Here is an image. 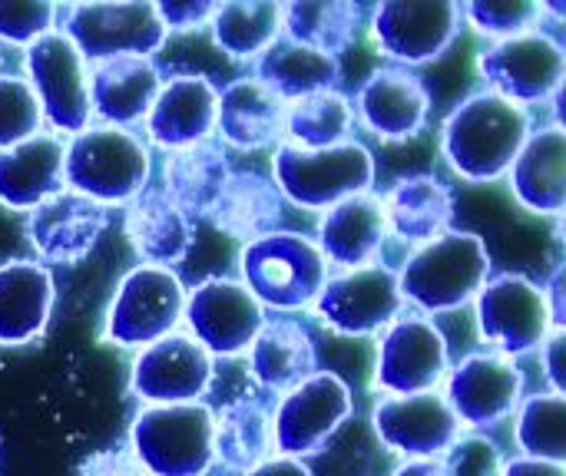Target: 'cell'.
Instances as JSON below:
<instances>
[{"mask_svg":"<svg viewBox=\"0 0 566 476\" xmlns=\"http://www.w3.org/2000/svg\"><path fill=\"white\" fill-rule=\"evenodd\" d=\"M166 195L189 215H209L212 202L219 199L226 179H229V162L222 149L199 142L189 149H179L166 159Z\"/></svg>","mask_w":566,"mask_h":476,"instance_id":"obj_37","label":"cell"},{"mask_svg":"<svg viewBox=\"0 0 566 476\" xmlns=\"http://www.w3.org/2000/svg\"><path fill=\"white\" fill-rule=\"evenodd\" d=\"M461 17L494 40H511L531 33V27L544 17V3L537 0H471L461 3Z\"/></svg>","mask_w":566,"mask_h":476,"instance_id":"obj_40","label":"cell"},{"mask_svg":"<svg viewBox=\"0 0 566 476\" xmlns=\"http://www.w3.org/2000/svg\"><path fill=\"white\" fill-rule=\"evenodd\" d=\"M517 444L531 461H566V401L564 394H537L517 404Z\"/></svg>","mask_w":566,"mask_h":476,"instance_id":"obj_39","label":"cell"},{"mask_svg":"<svg viewBox=\"0 0 566 476\" xmlns=\"http://www.w3.org/2000/svg\"><path fill=\"white\" fill-rule=\"evenodd\" d=\"M123 229H126L133 252L146 265H156V268H169L182 262L192 245L189 215L166 192H153V189H143L129 202Z\"/></svg>","mask_w":566,"mask_h":476,"instance_id":"obj_28","label":"cell"},{"mask_svg":"<svg viewBox=\"0 0 566 476\" xmlns=\"http://www.w3.org/2000/svg\"><path fill=\"white\" fill-rule=\"evenodd\" d=\"M216 414L206 404H149L136 414L129 444L149 476H202L212 461Z\"/></svg>","mask_w":566,"mask_h":476,"instance_id":"obj_6","label":"cell"},{"mask_svg":"<svg viewBox=\"0 0 566 476\" xmlns=\"http://www.w3.org/2000/svg\"><path fill=\"white\" fill-rule=\"evenodd\" d=\"M156 13H159L166 33L169 30L186 33V30L209 27V20L216 13V3H209V0H163V3H156Z\"/></svg>","mask_w":566,"mask_h":476,"instance_id":"obj_44","label":"cell"},{"mask_svg":"<svg viewBox=\"0 0 566 476\" xmlns=\"http://www.w3.org/2000/svg\"><path fill=\"white\" fill-rule=\"evenodd\" d=\"M216 106L219 89L206 76H176L159 86L146 113L149 139L169 152L199 146L216 129Z\"/></svg>","mask_w":566,"mask_h":476,"instance_id":"obj_22","label":"cell"},{"mask_svg":"<svg viewBox=\"0 0 566 476\" xmlns=\"http://www.w3.org/2000/svg\"><path fill=\"white\" fill-rule=\"evenodd\" d=\"M491 275V252L474 232H444L421 245L398 272L401 298L428 315L458 311L484 288Z\"/></svg>","mask_w":566,"mask_h":476,"instance_id":"obj_2","label":"cell"},{"mask_svg":"<svg viewBox=\"0 0 566 476\" xmlns=\"http://www.w3.org/2000/svg\"><path fill=\"white\" fill-rule=\"evenodd\" d=\"M255 80L269 86L285 103H295L318 89H335L338 83V60L325 56L318 50H308L289 36H279L259 60H255Z\"/></svg>","mask_w":566,"mask_h":476,"instance_id":"obj_34","label":"cell"},{"mask_svg":"<svg viewBox=\"0 0 566 476\" xmlns=\"http://www.w3.org/2000/svg\"><path fill=\"white\" fill-rule=\"evenodd\" d=\"M182 318L192 328V338L222 358L245 355L265 325L262 305L245 292L242 282L232 278H206L192 292H186Z\"/></svg>","mask_w":566,"mask_h":476,"instance_id":"obj_16","label":"cell"},{"mask_svg":"<svg viewBox=\"0 0 566 476\" xmlns=\"http://www.w3.org/2000/svg\"><path fill=\"white\" fill-rule=\"evenodd\" d=\"M275 189L302 209H332L352 195H361L375 182L371 152L348 139L328 149H302L295 142H279L275 159Z\"/></svg>","mask_w":566,"mask_h":476,"instance_id":"obj_5","label":"cell"},{"mask_svg":"<svg viewBox=\"0 0 566 476\" xmlns=\"http://www.w3.org/2000/svg\"><path fill=\"white\" fill-rule=\"evenodd\" d=\"M378 441L408 461H438L461 437V421L438 391L388 398L371 414Z\"/></svg>","mask_w":566,"mask_h":476,"instance_id":"obj_18","label":"cell"},{"mask_svg":"<svg viewBox=\"0 0 566 476\" xmlns=\"http://www.w3.org/2000/svg\"><path fill=\"white\" fill-rule=\"evenodd\" d=\"M163 80L146 56H116L93 63L90 73V106L106 126H133L146 119Z\"/></svg>","mask_w":566,"mask_h":476,"instance_id":"obj_23","label":"cell"},{"mask_svg":"<svg viewBox=\"0 0 566 476\" xmlns=\"http://www.w3.org/2000/svg\"><path fill=\"white\" fill-rule=\"evenodd\" d=\"M448 378V341L431 318H395L378 345L375 388L395 398L438 391Z\"/></svg>","mask_w":566,"mask_h":476,"instance_id":"obj_15","label":"cell"},{"mask_svg":"<svg viewBox=\"0 0 566 476\" xmlns=\"http://www.w3.org/2000/svg\"><path fill=\"white\" fill-rule=\"evenodd\" d=\"M461 23V3L451 0H385L371 13V36L385 56L408 70L444 56Z\"/></svg>","mask_w":566,"mask_h":476,"instance_id":"obj_13","label":"cell"},{"mask_svg":"<svg viewBox=\"0 0 566 476\" xmlns=\"http://www.w3.org/2000/svg\"><path fill=\"white\" fill-rule=\"evenodd\" d=\"M504 476H566V470L564 464H547V461L517 457V461L504 464Z\"/></svg>","mask_w":566,"mask_h":476,"instance_id":"obj_47","label":"cell"},{"mask_svg":"<svg viewBox=\"0 0 566 476\" xmlns=\"http://www.w3.org/2000/svg\"><path fill=\"white\" fill-rule=\"evenodd\" d=\"M388 232L408 245H428L448 232L454 219L451 189L434 176H405L381 199Z\"/></svg>","mask_w":566,"mask_h":476,"instance_id":"obj_30","label":"cell"},{"mask_svg":"<svg viewBox=\"0 0 566 476\" xmlns=\"http://www.w3.org/2000/svg\"><path fill=\"white\" fill-rule=\"evenodd\" d=\"M186 288L169 268L136 265L116 285V295L106 308V341L116 348H146L182 321Z\"/></svg>","mask_w":566,"mask_h":476,"instance_id":"obj_8","label":"cell"},{"mask_svg":"<svg viewBox=\"0 0 566 476\" xmlns=\"http://www.w3.org/2000/svg\"><path fill=\"white\" fill-rule=\"evenodd\" d=\"M56 13L60 7L50 0H0V40L30 46L33 40L50 33Z\"/></svg>","mask_w":566,"mask_h":476,"instance_id":"obj_42","label":"cell"},{"mask_svg":"<svg viewBox=\"0 0 566 476\" xmlns=\"http://www.w3.org/2000/svg\"><path fill=\"white\" fill-rule=\"evenodd\" d=\"M53 311V278L36 262L0 265V345L17 348L43 335Z\"/></svg>","mask_w":566,"mask_h":476,"instance_id":"obj_29","label":"cell"},{"mask_svg":"<svg viewBox=\"0 0 566 476\" xmlns=\"http://www.w3.org/2000/svg\"><path fill=\"white\" fill-rule=\"evenodd\" d=\"M511 192L534 215H560L566 205V133H531L511 166Z\"/></svg>","mask_w":566,"mask_h":476,"instance_id":"obj_26","label":"cell"},{"mask_svg":"<svg viewBox=\"0 0 566 476\" xmlns=\"http://www.w3.org/2000/svg\"><path fill=\"white\" fill-rule=\"evenodd\" d=\"M209 30H212V43L226 56H232V60L262 56L282 33V3H275V0L216 3Z\"/></svg>","mask_w":566,"mask_h":476,"instance_id":"obj_36","label":"cell"},{"mask_svg":"<svg viewBox=\"0 0 566 476\" xmlns=\"http://www.w3.org/2000/svg\"><path fill=\"white\" fill-rule=\"evenodd\" d=\"M318 235H322L318 248L325 262H335L348 272L371 265L388 235L381 199L371 192H361L332 205L318 222Z\"/></svg>","mask_w":566,"mask_h":476,"instance_id":"obj_24","label":"cell"},{"mask_svg":"<svg viewBox=\"0 0 566 476\" xmlns=\"http://www.w3.org/2000/svg\"><path fill=\"white\" fill-rule=\"evenodd\" d=\"M212 451L222 467L235 474H252L255 467L269 464L275 454V431L272 414L255 398H239L216 414Z\"/></svg>","mask_w":566,"mask_h":476,"instance_id":"obj_33","label":"cell"},{"mask_svg":"<svg viewBox=\"0 0 566 476\" xmlns=\"http://www.w3.org/2000/svg\"><path fill=\"white\" fill-rule=\"evenodd\" d=\"M365 10L352 0H295L282 7V30L289 40L335 56L358 40Z\"/></svg>","mask_w":566,"mask_h":476,"instance_id":"obj_35","label":"cell"},{"mask_svg":"<svg viewBox=\"0 0 566 476\" xmlns=\"http://www.w3.org/2000/svg\"><path fill=\"white\" fill-rule=\"evenodd\" d=\"M212 355L189 335H166L139 348L129 391L146 404H196L212 384Z\"/></svg>","mask_w":566,"mask_h":476,"instance_id":"obj_17","label":"cell"},{"mask_svg":"<svg viewBox=\"0 0 566 476\" xmlns=\"http://www.w3.org/2000/svg\"><path fill=\"white\" fill-rule=\"evenodd\" d=\"M441 467L444 476H504V457L494 441L481 434H468L448 447Z\"/></svg>","mask_w":566,"mask_h":476,"instance_id":"obj_43","label":"cell"},{"mask_svg":"<svg viewBox=\"0 0 566 476\" xmlns=\"http://www.w3.org/2000/svg\"><path fill=\"white\" fill-rule=\"evenodd\" d=\"M63 17V36L90 63L116 56H146L166 43V27L156 13V3L123 0V3H70Z\"/></svg>","mask_w":566,"mask_h":476,"instance_id":"obj_7","label":"cell"},{"mask_svg":"<svg viewBox=\"0 0 566 476\" xmlns=\"http://www.w3.org/2000/svg\"><path fill=\"white\" fill-rule=\"evenodd\" d=\"M209 219L219 232L249 245L279 229L282 195L275 182L259 172H229L219 199L209 209Z\"/></svg>","mask_w":566,"mask_h":476,"instance_id":"obj_31","label":"cell"},{"mask_svg":"<svg viewBox=\"0 0 566 476\" xmlns=\"http://www.w3.org/2000/svg\"><path fill=\"white\" fill-rule=\"evenodd\" d=\"M355 109L365 129L381 142H408L428 123L431 93L418 73L405 66H381L361 83Z\"/></svg>","mask_w":566,"mask_h":476,"instance_id":"obj_20","label":"cell"},{"mask_svg":"<svg viewBox=\"0 0 566 476\" xmlns=\"http://www.w3.org/2000/svg\"><path fill=\"white\" fill-rule=\"evenodd\" d=\"M245 476H312V474H308V467H305V464L289 461V457H279V461H269V464L255 467L252 474H245Z\"/></svg>","mask_w":566,"mask_h":476,"instance_id":"obj_48","label":"cell"},{"mask_svg":"<svg viewBox=\"0 0 566 476\" xmlns=\"http://www.w3.org/2000/svg\"><path fill=\"white\" fill-rule=\"evenodd\" d=\"M289 103L259 80H232L219 93L216 129L235 149H262L285 133Z\"/></svg>","mask_w":566,"mask_h":476,"instance_id":"obj_27","label":"cell"},{"mask_svg":"<svg viewBox=\"0 0 566 476\" xmlns=\"http://www.w3.org/2000/svg\"><path fill=\"white\" fill-rule=\"evenodd\" d=\"M478 73L488 80L491 93L511 103H544L560 93L566 73L564 46L541 33H521L511 40H497L478 56Z\"/></svg>","mask_w":566,"mask_h":476,"instance_id":"obj_12","label":"cell"},{"mask_svg":"<svg viewBox=\"0 0 566 476\" xmlns=\"http://www.w3.org/2000/svg\"><path fill=\"white\" fill-rule=\"evenodd\" d=\"M531 136L524 106L481 89L461 99L441 126V156L468 182H494L511 172Z\"/></svg>","mask_w":566,"mask_h":476,"instance_id":"obj_1","label":"cell"},{"mask_svg":"<svg viewBox=\"0 0 566 476\" xmlns=\"http://www.w3.org/2000/svg\"><path fill=\"white\" fill-rule=\"evenodd\" d=\"M478 335L501 351V358H521L537 351L554 328L544 288L524 275H497L484 282L474 298Z\"/></svg>","mask_w":566,"mask_h":476,"instance_id":"obj_9","label":"cell"},{"mask_svg":"<svg viewBox=\"0 0 566 476\" xmlns=\"http://www.w3.org/2000/svg\"><path fill=\"white\" fill-rule=\"evenodd\" d=\"M401 305L405 298L398 288V272L365 265L328 278L312 308L328 331L345 338H368L385 331L398 318Z\"/></svg>","mask_w":566,"mask_h":476,"instance_id":"obj_14","label":"cell"},{"mask_svg":"<svg viewBox=\"0 0 566 476\" xmlns=\"http://www.w3.org/2000/svg\"><path fill=\"white\" fill-rule=\"evenodd\" d=\"M352 408L355 401H352L348 384L338 374L315 371L312 378H305L298 388H292L282 398L272 417L275 447L289 461L318 454L352 417Z\"/></svg>","mask_w":566,"mask_h":476,"instance_id":"obj_11","label":"cell"},{"mask_svg":"<svg viewBox=\"0 0 566 476\" xmlns=\"http://www.w3.org/2000/svg\"><path fill=\"white\" fill-rule=\"evenodd\" d=\"M249 374L265 391H292L315 374V345L298 321H265L249 345Z\"/></svg>","mask_w":566,"mask_h":476,"instance_id":"obj_32","label":"cell"},{"mask_svg":"<svg viewBox=\"0 0 566 476\" xmlns=\"http://www.w3.org/2000/svg\"><path fill=\"white\" fill-rule=\"evenodd\" d=\"M43 126L40 103L23 76H0V152L36 136Z\"/></svg>","mask_w":566,"mask_h":476,"instance_id":"obj_41","label":"cell"},{"mask_svg":"<svg viewBox=\"0 0 566 476\" xmlns=\"http://www.w3.org/2000/svg\"><path fill=\"white\" fill-rule=\"evenodd\" d=\"M245 292L275 311L312 308L328 282L322 248L295 232H272L242 248L239 258Z\"/></svg>","mask_w":566,"mask_h":476,"instance_id":"obj_4","label":"cell"},{"mask_svg":"<svg viewBox=\"0 0 566 476\" xmlns=\"http://www.w3.org/2000/svg\"><path fill=\"white\" fill-rule=\"evenodd\" d=\"M106 229V209L73 189H60L27 212V239L50 262H80Z\"/></svg>","mask_w":566,"mask_h":476,"instance_id":"obj_21","label":"cell"},{"mask_svg":"<svg viewBox=\"0 0 566 476\" xmlns=\"http://www.w3.org/2000/svg\"><path fill=\"white\" fill-rule=\"evenodd\" d=\"M524 374L511 358L471 355L448 374V408L471 427H494L521 404Z\"/></svg>","mask_w":566,"mask_h":476,"instance_id":"obj_19","label":"cell"},{"mask_svg":"<svg viewBox=\"0 0 566 476\" xmlns=\"http://www.w3.org/2000/svg\"><path fill=\"white\" fill-rule=\"evenodd\" d=\"M149 179V149L129 129L86 126L63 149V182L106 205L133 202Z\"/></svg>","mask_w":566,"mask_h":476,"instance_id":"obj_3","label":"cell"},{"mask_svg":"<svg viewBox=\"0 0 566 476\" xmlns=\"http://www.w3.org/2000/svg\"><path fill=\"white\" fill-rule=\"evenodd\" d=\"M80 476H149L146 467L133 457V451H103L93 454L83 467Z\"/></svg>","mask_w":566,"mask_h":476,"instance_id":"obj_45","label":"cell"},{"mask_svg":"<svg viewBox=\"0 0 566 476\" xmlns=\"http://www.w3.org/2000/svg\"><path fill=\"white\" fill-rule=\"evenodd\" d=\"M27 83L56 133L76 136L90 126V70L63 33L50 30L27 46Z\"/></svg>","mask_w":566,"mask_h":476,"instance_id":"obj_10","label":"cell"},{"mask_svg":"<svg viewBox=\"0 0 566 476\" xmlns=\"http://www.w3.org/2000/svg\"><path fill=\"white\" fill-rule=\"evenodd\" d=\"M391 476H444V467L441 461H408Z\"/></svg>","mask_w":566,"mask_h":476,"instance_id":"obj_49","label":"cell"},{"mask_svg":"<svg viewBox=\"0 0 566 476\" xmlns=\"http://www.w3.org/2000/svg\"><path fill=\"white\" fill-rule=\"evenodd\" d=\"M352 123H355V109L338 89L308 93L289 103L285 109V136L302 149H328L348 142Z\"/></svg>","mask_w":566,"mask_h":476,"instance_id":"obj_38","label":"cell"},{"mask_svg":"<svg viewBox=\"0 0 566 476\" xmlns=\"http://www.w3.org/2000/svg\"><path fill=\"white\" fill-rule=\"evenodd\" d=\"M63 189V142L36 133L0 152V205L30 212Z\"/></svg>","mask_w":566,"mask_h":476,"instance_id":"obj_25","label":"cell"},{"mask_svg":"<svg viewBox=\"0 0 566 476\" xmlns=\"http://www.w3.org/2000/svg\"><path fill=\"white\" fill-rule=\"evenodd\" d=\"M544 348V371H547V381L554 388V394H564V348L566 335L564 331H551V338L541 345Z\"/></svg>","mask_w":566,"mask_h":476,"instance_id":"obj_46","label":"cell"}]
</instances>
